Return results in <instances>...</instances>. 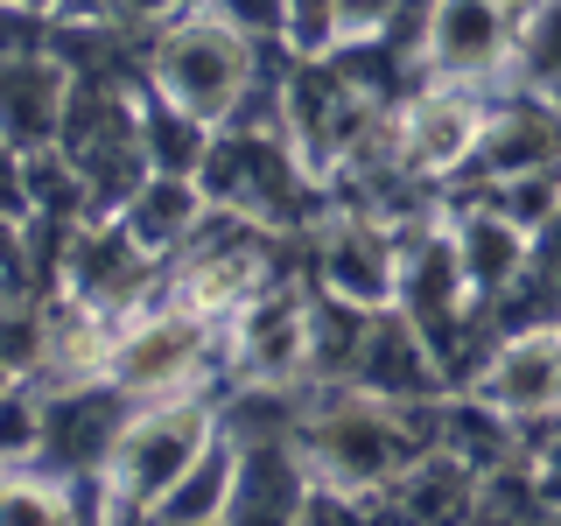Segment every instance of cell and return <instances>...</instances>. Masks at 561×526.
I'll list each match as a JSON object with an SVG mask.
<instances>
[{
  "label": "cell",
  "mask_w": 561,
  "mask_h": 526,
  "mask_svg": "<svg viewBox=\"0 0 561 526\" xmlns=\"http://www.w3.org/2000/svg\"><path fill=\"white\" fill-rule=\"evenodd\" d=\"M513 22L505 0H428L414 28V70L443 84L513 92Z\"/></svg>",
  "instance_id": "52a82bcc"
},
{
  "label": "cell",
  "mask_w": 561,
  "mask_h": 526,
  "mask_svg": "<svg viewBox=\"0 0 561 526\" xmlns=\"http://www.w3.org/2000/svg\"><path fill=\"white\" fill-rule=\"evenodd\" d=\"M57 288L105 316H134L169 295V260H154L119 218H78L57 245Z\"/></svg>",
  "instance_id": "ba28073f"
},
{
  "label": "cell",
  "mask_w": 561,
  "mask_h": 526,
  "mask_svg": "<svg viewBox=\"0 0 561 526\" xmlns=\"http://www.w3.org/2000/svg\"><path fill=\"white\" fill-rule=\"evenodd\" d=\"M218 393H175V400H148L127 408L113 456L99 470V519H154V505L197 470V456L218 443Z\"/></svg>",
  "instance_id": "3957f363"
},
{
  "label": "cell",
  "mask_w": 561,
  "mask_h": 526,
  "mask_svg": "<svg viewBox=\"0 0 561 526\" xmlns=\"http://www.w3.org/2000/svg\"><path fill=\"white\" fill-rule=\"evenodd\" d=\"M505 8H513V14H519V8H534V0H505Z\"/></svg>",
  "instance_id": "cb8c5ba5"
},
{
  "label": "cell",
  "mask_w": 561,
  "mask_h": 526,
  "mask_svg": "<svg viewBox=\"0 0 561 526\" xmlns=\"http://www.w3.org/2000/svg\"><path fill=\"white\" fill-rule=\"evenodd\" d=\"M140 84L204 127H232L260 99V28H245L218 0H183L169 22H154Z\"/></svg>",
  "instance_id": "6da1fadb"
},
{
  "label": "cell",
  "mask_w": 561,
  "mask_h": 526,
  "mask_svg": "<svg viewBox=\"0 0 561 526\" xmlns=\"http://www.w3.org/2000/svg\"><path fill=\"white\" fill-rule=\"evenodd\" d=\"M561 78V0H534L513 22V84L548 92Z\"/></svg>",
  "instance_id": "2e32d148"
},
{
  "label": "cell",
  "mask_w": 561,
  "mask_h": 526,
  "mask_svg": "<svg viewBox=\"0 0 561 526\" xmlns=\"http://www.w3.org/2000/svg\"><path fill=\"white\" fill-rule=\"evenodd\" d=\"M351 386H365V393L393 400V408H435L443 393H456L443 351L435 338L414 323L400 302H386L365 316V338H358V358H351Z\"/></svg>",
  "instance_id": "30bf717a"
},
{
  "label": "cell",
  "mask_w": 561,
  "mask_h": 526,
  "mask_svg": "<svg viewBox=\"0 0 561 526\" xmlns=\"http://www.w3.org/2000/svg\"><path fill=\"white\" fill-rule=\"evenodd\" d=\"M491 99H499V92L443 84V78H421L414 92H400L393 99V119H386V155H393V169L414 175L421 190L463 183V175L478 169Z\"/></svg>",
  "instance_id": "277c9868"
},
{
  "label": "cell",
  "mask_w": 561,
  "mask_h": 526,
  "mask_svg": "<svg viewBox=\"0 0 561 526\" xmlns=\"http://www.w3.org/2000/svg\"><path fill=\"white\" fill-rule=\"evenodd\" d=\"M513 295H534L548 316L561 309V210L534 232V245H526V281H519ZM513 295H505V302H513Z\"/></svg>",
  "instance_id": "ffe728a7"
},
{
  "label": "cell",
  "mask_w": 561,
  "mask_h": 526,
  "mask_svg": "<svg viewBox=\"0 0 561 526\" xmlns=\"http://www.w3.org/2000/svg\"><path fill=\"white\" fill-rule=\"evenodd\" d=\"M92 0H8L14 22H70V14H84Z\"/></svg>",
  "instance_id": "7402d4cb"
},
{
  "label": "cell",
  "mask_w": 561,
  "mask_h": 526,
  "mask_svg": "<svg viewBox=\"0 0 561 526\" xmlns=\"http://www.w3.org/2000/svg\"><path fill=\"white\" fill-rule=\"evenodd\" d=\"M288 57H330V0H280Z\"/></svg>",
  "instance_id": "44dd1931"
},
{
  "label": "cell",
  "mask_w": 561,
  "mask_h": 526,
  "mask_svg": "<svg viewBox=\"0 0 561 526\" xmlns=\"http://www.w3.org/2000/svg\"><path fill=\"white\" fill-rule=\"evenodd\" d=\"M400 14H408V0H330V57L337 49H379Z\"/></svg>",
  "instance_id": "d6986e66"
},
{
  "label": "cell",
  "mask_w": 561,
  "mask_h": 526,
  "mask_svg": "<svg viewBox=\"0 0 561 526\" xmlns=\"http://www.w3.org/2000/svg\"><path fill=\"white\" fill-rule=\"evenodd\" d=\"M316 295H337L358 309L400 302V260H408V232L373 204H323L316 218Z\"/></svg>",
  "instance_id": "5b68a950"
},
{
  "label": "cell",
  "mask_w": 561,
  "mask_h": 526,
  "mask_svg": "<svg viewBox=\"0 0 561 526\" xmlns=\"http://www.w3.org/2000/svg\"><path fill=\"white\" fill-rule=\"evenodd\" d=\"M478 491H484V470L463 464L456 449L428 443L400 470L393 484L379 491V513L393 519H414V526H443V519H478Z\"/></svg>",
  "instance_id": "4fadbf2b"
},
{
  "label": "cell",
  "mask_w": 561,
  "mask_h": 526,
  "mask_svg": "<svg viewBox=\"0 0 561 526\" xmlns=\"http://www.w3.org/2000/svg\"><path fill=\"white\" fill-rule=\"evenodd\" d=\"M225 358L245 386H316L323 351H316V295L295 281H274L225 323Z\"/></svg>",
  "instance_id": "8992f818"
},
{
  "label": "cell",
  "mask_w": 561,
  "mask_h": 526,
  "mask_svg": "<svg viewBox=\"0 0 561 526\" xmlns=\"http://www.w3.org/2000/svg\"><path fill=\"white\" fill-rule=\"evenodd\" d=\"M316 491V464L302 435H239V478L225 519H302Z\"/></svg>",
  "instance_id": "8fae6325"
},
{
  "label": "cell",
  "mask_w": 561,
  "mask_h": 526,
  "mask_svg": "<svg viewBox=\"0 0 561 526\" xmlns=\"http://www.w3.org/2000/svg\"><path fill=\"white\" fill-rule=\"evenodd\" d=\"M49 449V386L43 379H8L0 408V464H43Z\"/></svg>",
  "instance_id": "e0dca14e"
},
{
  "label": "cell",
  "mask_w": 561,
  "mask_h": 526,
  "mask_svg": "<svg viewBox=\"0 0 561 526\" xmlns=\"http://www.w3.org/2000/svg\"><path fill=\"white\" fill-rule=\"evenodd\" d=\"M554 323H561V309H554Z\"/></svg>",
  "instance_id": "d4e9b609"
},
{
  "label": "cell",
  "mask_w": 561,
  "mask_h": 526,
  "mask_svg": "<svg viewBox=\"0 0 561 526\" xmlns=\"http://www.w3.org/2000/svg\"><path fill=\"white\" fill-rule=\"evenodd\" d=\"M561 162V113L548 92H513L491 99V119H484V148H478V169L470 183H505V175H526V169H548Z\"/></svg>",
  "instance_id": "7c38bea8"
},
{
  "label": "cell",
  "mask_w": 561,
  "mask_h": 526,
  "mask_svg": "<svg viewBox=\"0 0 561 526\" xmlns=\"http://www.w3.org/2000/svg\"><path fill=\"white\" fill-rule=\"evenodd\" d=\"M84 70L64 57V43H14L8 70H0V127H8V155H49L64 148L70 105H78Z\"/></svg>",
  "instance_id": "9c48e42d"
},
{
  "label": "cell",
  "mask_w": 561,
  "mask_h": 526,
  "mask_svg": "<svg viewBox=\"0 0 561 526\" xmlns=\"http://www.w3.org/2000/svg\"><path fill=\"white\" fill-rule=\"evenodd\" d=\"M105 386L134 408L175 393H225L232 386V358H225V323L190 302H162L119 316L113 330V358H105Z\"/></svg>",
  "instance_id": "7a4b0ae2"
},
{
  "label": "cell",
  "mask_w": 561,
  "mask_h": 526,
  "mask_svg": "<svg viewBox=\"0 0 561 526\" xmlns=\"http://www.w3.org/2000/svg\"><path fill=\"white\" fill-rule=\"evenodd\" d=\"M232 478H239V435L218 428V443L197 456V470H190L183 484L169 491L162 505H154V519H175V526H218L232 513Z\"/></svg>",
  "instance_id": "9a60e30c"
},
{
  "label": "cell",
  "mask_w": 561,
  "mask_h": 526,
  "mask_svg": "<svg viewBox=\"0 0 561 526\" xmlns=\"http://www.w3.org/2000/svg\"><path fill=\"white\" fill-rule=\"evenodd\" d=\"M204 218H210L204 183H197V175H175V169H154L148 183L134 190V204L119 210V225H127L154 260H175L190 239L204 232Z\"/></svg>",
  "instance_id": "5bb4252c"
},
{
  "label": "cell",
  "mask_w": 561,
  "mask_h": 526,
  "mask_svg": "<svg viewBox=\"0 0 561 526\" xmlns=\"http://www.w3.org/2000/svg\"><path fill=\"white\" fill-rule=\"evenodd\" d=\"M548 99H554V113H561V78H554V84H548Z\"/></svg>",
  "instance_id": "603a6c76"
},
{
  "label": "cell",
  "mask_w": 561,
  "mask_h": 526,
  "mask_svg": "<svg viewBox=\"0 0 561 526\" xmlns=\"http://www.w3.org/2000/svg\"><path fill=\"white\" fill-rule=\"evenodd\" d=\"M491 204L505 210V218L519 225L526 239L540 232V225L561 210V162H548V169H526V175H505V183H478Z\"/></svg>",
  "instance_id": "ac0fdd59"
}]
</instances>
